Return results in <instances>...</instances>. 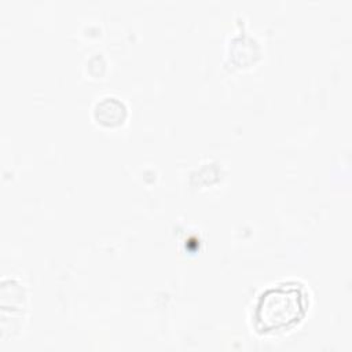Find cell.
Segmentation results:
<instances>
[{
	"label": "cell",
	"mask_w": 352,
	"mask_h": 352,
	"mask_svg": "<svg viewBox=\"0 0 352 352\" xmlns=\"http://www.w3.org/2000/svg\"><path fill=\"white\" fill-rule=\"evenodd\" d=\"M307 294L298 285H279L265 290L256 305L254 320L261 331H276L296 324L307 311Z\"/></svg>",
	"instance_id": "obj_1"
},
{
	"label": "cell",
	"mask_w": 352,
	"mask_h": 352,
	"mask_svg": "<svg viewBox=\"0 0 352 352\" xmlns=\"http://www.w3.org/2000/svg\"><path fill=\"white\" fill-rule=\"evenodd\" d=\"M94 117L96 122L103 126H118L126 118V107L118 98L106 96L96 102Z\"/></svg>",
	"instance_id": "obj_2"
}]
</instances>
